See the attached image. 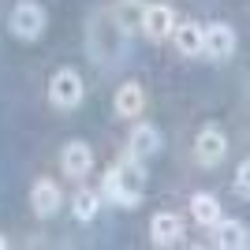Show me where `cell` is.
I'll list each match as a JSON object with an SVG mask.
<instances>
[{"mask_svg": "<svg viewBox=\"0 0 250 250\" xmlns=\"http://www.w3.org/2000/svg\"><path fill=\"white\" fill-rule=\"evenodd\" d=\"M142 194H146V168H142V161L127 157V161L108 168V176H104V198L112 206L135 209L142 202Z\"/></svg>", "mask_w": 250, "mask_h": 250, "instance_id": "cell-1", "label": "cell"}, {"mask_svg": "<svg viewBox=\"0 0 250 250\" xmlns=\"http://www.w3.org/2000/svg\"><path fill=\"white\" fill-rule=\"evenodd\" d=\"M86 97V83H83V75L75 71V67H60V71L49 79V104L52 108H79Z\"/></svg>", "mask_w": 250, "mask_h": 250, "instance_id": "cell-2", "label": "cell"}, {"mask_svg": "<svg viewBox=\"0 0 250 250\" xmlns=\"http://www.w3.org/2000/svg\"><path fill=\"white\" fill-rule=\"evenodd\" d=\"M8 26L11 34L19 38V42H38L45 34V8L42 4H34V0H19L8 15Z\"/></svg>", "mask_w": 250, "mask_h": 250, "instance_id": "cell-3", "label": "cell"}, {"mask_svg": "<svg viewBox=\"0 0 250 250\" xmlns=\"http://www.w3.org/2000/svg\"><path fill=\"white\" fill-rule=\"evenodd\" d=\"M194 157H198V165L206 168H217L224 157H228V138L220 127H202L198 138H194Z\"/></svg>", "mask_w": 250, "mask_h": 250, "instance_id": "cell-4", "label": "cell"}, {"mask_svg": "<svg viewBox=\"0 0 250 250\" xmlns=\"http://www.w3.org/2000/svg\"><path fill=\"white\" fill-rule=\"evenodd\" d=\"M235 52V30L228 22H213V26H202V56L209 60H228Z\"/></svg>", "mask_w": 250, "mask_h": 250, "instance_id": "cell-5", "label": "cell"}, {"mask_svg": "<svg viewBox=\"0 0 250 250\" xmlns=\"http://www.w3.org/2000/svg\"><path fill=\"white\" fill-rule=\"evenodd\" d=\"M172 26H176V11L168 8V4H149V8H142L138 30L146 34L149 42H165V38H172Z\"/></svg>", "mask_w": 250, "mask_h": 250, "instance_id": "cell-6", "label": "cell"}, {"mask_svg": "<svg viewBox=\"0 0 250 250\" xmlns=\"http://www.w3.org/2000/svg\"><path fill=\"white\" fill-rule=\"evenodd\" d=\"M60 168H63V176H75V179H83L90 168H94V149L86 146L83 138H75V142H67L60 153Z\"/></svg>", "mask_w": 250, "mask_h": 250, "instance_id": "cell-7", "label": "cell"}, {"mask_svg": "<svg viewBox=\"0 0 250 250\" xmlns=\"http://www.w3.org/2000/svg\"><path fill=\"white\" fill-rule=\"evenodd\" d=\"M161 149V131L153 124H135V131L127 135V157H135V161H146Z\"/></svg>", "mask_w": 250, "mask_h": 250, "instance_id": "cell-8", "label": "cell"}, {"mask_svg": "<svg viewBox=\"0 0 250 250\" xmlns=\"http://www.w3.org/2000/svg\"><path fill=\"white\" fill-rule=\"evenodd\" d=\"M30 209H34V217H56V209H60V187L52 183V179H38L30 187Z\"/></svg>", "mask_w": 250, "mask_h": 250, "instance_id": "cell-9", "label": "cell"}, {"mask_svg": "<svg viewBox=\"0 0 250 250\" xmlns=\"http://www.w3.org/2000/svg\"><path fill=\"white\" fill-rule=\"evenodd\" d=\"M149 239H153V247H176V243H183V220L176 213H157L149 220Z\"/></svg>", "mask_w": 250, "mask_h": 250, "instance_id": "cell-10", "label": "cell"}, {"mask_svg": "<svg viewBox=\"0 0 250 250\" xmlns=\"http://www.w3.org/2000/svg\"><path fill=\"white\" fill-rule=\"evenodd\" d=\"M142 108H146V90L138 83H124L116 90V116H120V120L142 116Z\"/></svg>", "mask_w": 250, "mask_h": 250, "instance_id": "cell-11", "label": "cell"}, {"mask_svg": "<svg viewBox=\"0 0 250 250\" xmlns=\"http://www.w3.org/2000/svg\"><path fill=\"white\" fill-rule=\"evenodd\" d=\"M213 231H217V247L220 250H243L247 247V224H239V220H224L220 217L217 224H213Z\"/></svg>", "mask_w": 250, "mask_h": 250, "instance_id": "cell-12", "label": "cell"}, {"mask_svg": "<svg viewBox=\"0 0 250 250\" xmlns=\"http://www.w3.org/2000/svg\"><path fill=\"white\" fill-rule=\"evenodd\" d=\"M172 38H176V49L183 56H202V26L198 22H176L172 26Z\"/></svg>", "mask_w": 250, "mask_h": 250, "instance_id": "cell-13", "label": "cell"}, {"mask_svg": "<svg viewBox=\"0 0 250 250\" xmlns=\"http://www.w3.org/2000/svg\"><path fill=\"white\" fill-rule=\"evenodd\" d=\"M190 217L198 220L202 228H213L220 220V202L213 198V194H194V198H190Z\"/></svg>", "mask_w": 250, "mask_h": 250, "instance_id": "cell-14", "label": "cell"}, {"mask_svg": "<svg viewBox=\"0 0 250 250\" xmlns=\"http://www.w3.org/2000/svg\"><path fill=\"white\" fill-rule=\"evenodd\" d=\"M97 209H101V198H97L94 190H79L75 194V206H71V213H75V220H94L97 217Z\"/></svg>", "mask_w": 250, "mask_h": 250, "instance_id": "cell-15", "label": "cell"}, {"mask_svg": "<svg viewBox=\"0 0 250 250\" xmlns=\"http://www.w3.org/2000/svg\"><path fill=\"white\" fill-rule=\"evenodd\" d=\"M142 8H146V4H138V0H124V4L116 8V26H124V30H138V22H142Z\"/></svg>", "mask_w": 250, "mask_h": 250, "instance_id": "cell-16", "label": "cell"}, {"mask_svg": "<svg viewBox=\"0 0 250 250\" xmlns=\"http://www.w3.org/2000/svg\"><path fill=\"white\" fill-rule=\"evenodd\" d=\"M235 194H239V198L250 194V161H243L239 172H235Z\"/></svg>", "mask_w": 250, "mask_h": 250, "instance_id": "cell-17", "label": "cell"}, {"mask_svg": "<svg viewBox=\"0 0 250 250\" xmlns=\"http://www.w3.org/2000/svg\"><path fill=\"white\" fill-rule=\"evenodd\" d=\"M4 247H8V239H4V235H0V250H4Z\"/></svg>", "mask_w": 250, "mask_h": 250, "instance_id": "cell-18", "label": "cell"}]
</instances>
